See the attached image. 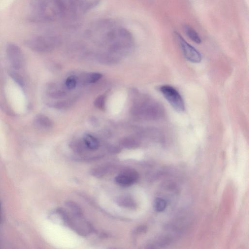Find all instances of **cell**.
<instances>
[{"instance_id": "4fadbf2b", "label": "cell", "mask_w": 249, "mask_h": 249, "mask_svg": "<svg viewBox=\"0 0 249 249\" xmlns=\"http://www.w3.org/2000/svg\"><path fill=\"white\" fill-rule=\"evenodd\" d=\"M118 202L119 205L126 208L134 206L133 201L128 196L121 197L118 199Z\"/></svg>"}, {"instance_id": "6da1fadb", "label": "cell", "mask_w": 249, "mask_h": 249, "mask_svg": "<svg viewBox=\"0 0 249 249\" xmlns=\"http://www.w3.org/2000/svg\"><path fill=\"white\" fill-rule=\"evenodd\" d=\"M132 111L136 116L150 121L159 120L165 115L163 106L155 99L145 95L138 96Z\"/></svg>"}, {"instance_id": "ba28073f", "label": "cell", "mask_w": 249, "mask_h": 249, "mask_svg": "<svg viewBox=\"0 0 249 249\" xmlns=\"http://www.w3.org/2000/svg\"><path fill=\"white\" fill-rule=\"evenodd\" d=\"M184 30L187 36L194 42L199 44L201 42V38L197 33L188 25L184 26Z\"/></svg>"}, {"instance_id": "5bb4252c", "label": "cell", "mask_w": 249, "mask_h": 249, "mask_svg": "<svg viewBox=\"0 0 249 249\" xmlns=\"http://www.w3.org/2000/svg\"><path fill=\"white\" fill-rule=\"evenodd\" d=\"M102 76V74L99 72L89 73L86 76V81L88 83H94L100 79Z\"/></svg>"}, {"instance_id": "5b68a950", "label": "cell", "mask_w": 249, "mask_h": 249, "mask_svg": "<svg viewBox=\"0 0 249 249\" xmlns=\"http://www.w3.org/2000/svg\"><path fill=\"white\" fill-rule=\"evenodd\" d=\"M6 53L12 67L16 70L19 69L23 62V54L20 49L17 45L10 43L7 46Z\"/></svg>"}, {"instance_id": "3957f363", "label": "cell", "mask_w": 249, "mask_h": 249, "mask_svg": "<svg viewBox=\"0 0 249 249\" xmlns=\"http://www.w3.org/2000/svg\"><path fill=\"white\" fill-rule=\"evenodd\" d=\"M159 90L172 107L177 111L181 112L185 110V104L179 92L169 85H163Z\"/></svg>"}, {"instance_id": "7c38bea8", "label": "cell", "mask_w": 249, "mask_h": 249, "mask_svg": "<svg viewBox=\"0 0 249 249\" xmlns=\"http://www.w3.org/2000/svg\"><path fill=\"white\" fill-rule=\"evenodd\" d=\"M66 206L71 211L73 215L80 216H82V213L80 208L74 202L72 201H68L66 203Z\"/></svg>"}, {"instance_id": "9c48e42d", "label": "cell", "mask_w": 249, "mask_h": 249, "mask_svg": "<svg viewBox=\"0 0 249 249\" xmlns=\"http://www.w3.org/2000/svg\"><path fill=\"white\" fill-rule=\"evenodd\" d=\"M36 121L42 127L46 128H49L52 127L53 122L45 115H39L36 117Z\"/></svg>"}, {"instance_id": "ffe728a7", "label": "cell", "mask_w": 249, "mask_h": 249, "mask_svg": "<svg viewBox=\"0 0 249 249\" xmlns=\"http://www.w3.org/2000/svg\"><path fill=\"white\" fill-rule=\"evenodd\" d=\"M1 221V216H0V222Z\"/></svg>"}, {"instance_id": "30bf717a", "label": "cell", "mask_w": 249, "mask_h": 249, "mask_svg": "<svg viewBox=\"0 0 249 249\" xmlns=\"http://www.w3.org/2000/svg\"><path fill=\"white\" fill-rule=\"evenodd\" d=\"M121 144L125 148H133L138 145V142L133 138L125 137L121 141Z\"/></svg>"}, {"instance_id": "ac0fdd59", "label": "cell", "mask_w": 249, "mask_h": 249, "mask_svg": "<svg viewBox=\"0 0 249 249\" xmlns=\"http://www.w3.org/2000/svg\"><path fill=\"white\" fill-rule=\"evenodd\" d=\"M10 76L20 86L22 87L24 86V83L23 80L18 73L12 71L10 73Z\"/></svg>"}, {"instance_id": "52a82bcc", "label": "cell", "mask_w": 249, "mask_h": 249, "mask_svg": "<svg viewBox=\"0 0 249 249\" xmlns=\"http://www.w3.org/2000/svg\"><path fill=\"white\" fill-rule=\"evenodd\" d=\"M85 144L87 147L91 150H97L99 145L98 140L90 134H87L84 139Z\"/></svg>"}, {"instance_id": "8fae6325", "label": "cell", "mask_w": 249, "mask_h": 249, "mask_svg": "<svg viewBox=\"0 0 249 249\" xmlns=\"http://www.w3.org/2000/svg\"><path fill=\"white\" fill-rule=\"evenodd\" d=\"M167 207L166 200L160 197L157 198L154 202V208L156 211L161 212L165 210Z\"/></svg>"}, {"instance_id": "9a60e30c", "label": "cell", "mask_w": 249, "mask_h": 249, "mask_svg": "<svg viewBox=\"0 0 249 249\" xmlns=\"http://www.w3.org/2000/svg\"><path fill=\"white\" fill-rule=\"evenodd\" d=\"M106 96L101 95L97 97L94 101V105L97 108L104 110L105 107Z\"/></svg>"}, {"instance_id": "277c9868", "label": "cell", "mask_w": 249, "mask_h": 249, "mask_svg": "<svg viewBox=\"0 0 249 249\" xmlns=\"http://www.w3.org/2000/svg\"><path fill=\"white\" fill-rule=\"evenodd\" d=\"M176 35L185 58L194 63L200 62L202 59L200 53L195 48L186 42L178 33H176Z\"/></svg>"}, {"instance_id": "2e32d148", "label": "cell", "mask_w": 249, "mask_h": 249, "mask_svg": "<svg viewBox=\"0 0 249 249\" xmlns=\"http://www.w3.org/2000/svg\"><path fill=\"white\" fill-rule=\"evenodd\" d=\"M76 84L77 78L74 75L69 76L65 81L66 87L69 89H74L76 87Z\"/></svg>"}, {"instance_id": "d6986e66", "label": "cell", "mask_w": 249, "mask_h": 249, "mask_svg": "<svg viewBox=\"0 0 249 249\" xmlns=\"http://www.w3.org/2000/svg\"><path fill=\"white\" fill-rule=\"evenodd\" d=\"M70 103L68 101H60L56 103L54 107L58 109H61L69 106Z\"/></svg>"}, {"instance_id": "7a4b0ae2", "label": "cell", "mask_w": 249, "mask_h": 249, "mask_svg": "<svg viewBox=\"0 0 249 249\" xmlns=\"http://www.w3.org/2000/svg\"><path fill=\"white\" fill-rule=\"evenodd\" d=\"M58 39L53 36H39L31 38L27 42L32 50L39 53H48L53 51L58 44Z\"/></svg>"}, {"instance_id": "e0dca14e", "label": "cell", "mask_w": 249, "mask_h": 249, "mask_svg": "<svg viewBox=\"0 0 249 249\" xmlns=\"http://www.w3.org/2000/svg\"><path fill=\"white\" fill-rule=\"evenodd\" d=\"M50 96L54 99H59L66 96V93L65 91L59 89H54L49 93Z\"/></svg>"}, {"instance_id": "8992f818", "label": "cell", "mask_w": 249, "mask_h": 249, "mask_svg": "<svg viewBox=\"0 0 249 249\" xmlns=\"http://www.w3.org/2000/svg\"><path fill=\"white\" fill-rule=\"evenodd\" d=\"M139 178V174L133 169H126L117 175L115 182L122 187H128L135 183Z\"/></svg>"}]
</instances>
